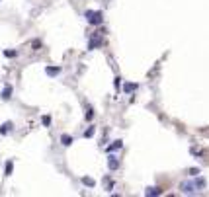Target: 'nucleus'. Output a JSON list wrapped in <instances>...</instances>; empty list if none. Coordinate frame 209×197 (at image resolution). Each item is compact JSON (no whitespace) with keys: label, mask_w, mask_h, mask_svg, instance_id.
Here are the masks:
<instances>
[{"label":"nucleus","mask_w":209,"mask_h":197,"mask_svg":"<svg viewBox=\"0 0 209 197\" xmlns=\"http://www.w3.org/2000/svg\"><path fill=\"white\" fill-rule=\"evenodd\" d=\"M188 174H190V176H197V174H199V170H197V168H192Z\"/></svg>","instance_id":"16"},{"label":"nucleus","mask_w":209,"mask_h":197,"mask_svg":"<svg viewBox=\"0 0 209 197\" xmlns=\"http://www.w3.org/2000/svg\"><path fill=\"white\" fill-rule=\"evenodd\" d=\"M82 184L88 185V188H94V185H96V182H94L92 178H82Z\"/></svg>","instance_id":"12"},{"label":"nucleus","mask_w":209,"mask_h":197,"mask_svg":"<svg viewBox=\"0 0 209 197\" xmlns=\"http://www.w3.org/2000/svg\"><path fill=\"white\" fill-rule=\"evenodd\" d=\"M61 142H63L65 146H71L72 142H74V139H72V137H68V135H63V137H61Z\"/></svg>","instance_id":"8"},{"label":"nucleus","mask_w":209,"mask_h":197,"mask_svg":"<svg viewBox=\"0 0 209 197\" xmlns=\"http://www.w3.org/2000/svg\"><path fill=\"white\" fill-rule=\"evenodd\" d=\"M84 16H86V20H88V22L92 24V25H100V24H102V12L86 10V14H84Z\"/></svg>","instance_id":"2"},{"label":"nucleus","mask_w":209,"mask_h":197,"mask_svg":"<svg viewBox=\"0 0 209 197\" xmlns=\"http://www.w3.org/2000/svg\"><path fill=\"white\" fill-rule=\"evenodd\" d=\"M160 193H162V189H160V188H147V189H145V195H151V197H154V195H160Z\"/></svg>","instance_id":"3"},{"label":"nucleus","mask_w":209,"mask_h":197,"mask_svg":"<svg viewBox=\"0 0 209 197\" xmlns=\"http://www.w3.org/2000/svg\"><path fill=\"white\" fill-rule=\"evenodd\" d=\"M102 45V39H98V37H96V39H90V43H88V49L90 51H94L96 47H100Z\"/></svg>","instance_id":"7"},{"label":"nucleus","mask_w":209,"mask_h":197,"mask_svg":"<svg viewBox=\"0 0 209 197\" xmlns=\"http://www.w3.org/2000/svg\"><path fill=\"white\" fill-rule=\"evenodd\" d=\"M45 72H47V76H57V74L61 72V68H59V66H47Z\"/></svg>","instance_id":"5"},{"label":"nucleus","mask_w":209,"mask_h":197,"mask_svg":"<svg viewBox=\"0 0 209 197\" xmlns=\"http://www.w3.org/2000/svg\"><path fill=\"white\" fill-rule=\"evenodd\" d=\"M49 123H51V119H49V117L45 115V117H43V125H49Z\"/></svg>","instance_id":"18"},{"label":"nucleus","mask_w":209,"mask_h":197,"mask_svg":"<svg viewBox=\"0 0 209 197\" xmlns=\"http://www.w3.org/2000/svg\"><path fill=\"white\" fill-rule=\"evenodd\" d=\"M4 55H6V57H16V53L14 51H4Z\"/></svg>","instance_id":"17"},{"label":"nucleus","mask_w":209,"mask_h":197,"mask_svg":"<svg viewBox=\"0 0 209 197\" xmlns=\"http://www.w3.org/2000/svg\"><path fill=\"white\" fill-rule=\"evenodd\" d=\"M12 121H6V123H2V127H0V135H6V133L12 131Z\"/></svg>","instance_id":"4"},{"label":"nucleus","mask_w":209,"mask_h":197,"mask_svg":"<svg viewBox=\"0 0 209 197\" xmlns=\"http://www.w3.org/2000/svg\"><path fill=\"white\" fill-rule=\"evenodd\" d=\"M117 166H119V162L115 160V156H110L108 158V168L110 170H117Z\"/></svg>","instance_id":"6"},{"label":"nucleus","mask_w":209,"mask_h":197,"mask_svg":"<svg viewBox=\"0 0 209 197\" xmlns=\"http://www.w3.org/2000/svg\"><path fill=\"white\" fill-rule=\"evenodd\" d=\"M10 94H12V88L6 86V88L2 90V100H10Z\"/></svg>","instance_id":"11"},{"label":"nucleus","mask_w":209,"mask_h":197,"mask_svg":"<svg viewBox=\"0 0 209 197\" xmlns=\"http://www.w3.org/2000/svg\"><path fill=\"white\" fill-rule=\"evenodd\" d=\"M84 137H86V139H90V137H94V127H88V129L84 131Z\"/></svg>","instance_id":"13"},{"label":"nucleus","mask_w":209,"mask_h":197,"mask_svg":"<svg viewBox=\"0 0 209 197\" xmlns=\"http://www.w3.org/2000/svg\"><path fill=\"white\" fill-rule=\"evenodd\" d=\"M12 170H14V164H12V162H8V164H6V176L12 174Z\"/></svg>","instance_id":"14"},{"label":"nucleus","mask_w":209,"mask_h":197,"mask_svg":"<svg viewBox=\"0 0 209 197\" xmlns=\"http://www.w3.org/2000/svg\"><path fill=\"white\" fill-rule=\"evenodd\" d=\"M201 188H205V180L203 178H199V180H195V182H184L180 185V191L182 193H195L197 189H201Z\"/></svg>","instance_id":"1"},{"label":"nucleus","mask_w":209,"mask_h":197,"mask_svg":"<svg viewBox=\"0 0 209 197\" xmlns=\"http://www.w3.org/2000/svg\"><path fill=\"white\" fill-rule=\"evenodd\" d=\"M92 117H94V113H92V108H88V109H86V119L90 121Z\"/></svg>","instance_id":"15"},{"label":"nucleus","mask_w":209,"mask_h":197,"mask_svg":"<svg viewBox=\"0 0 209 197\" xmlns=\"http://www.w3.org/2000/svg\"><path fill=\"white\" fill-rule=\"evenodd\" d=\"M121 146H123V142H121V141H115L114 145H110V146H108V150H110V152H114V150H119Z\"/></svg>","instance_id":"9"},{"label":"nucleus","mask_w":209,"mask_h":197,"mask_svg":"<svg viewBox=\"0 0 209 197\" xmlns=\"http://www.w3.org/2000/svg\"><path fill=\"white\" fill-rule=\"evenodd\" d=\"M123 90H125L127 94H129V92H135V90H137V84H133V82H127L125 86H123Z\"/></svg>","instance_id":"10"}]
</instances>
